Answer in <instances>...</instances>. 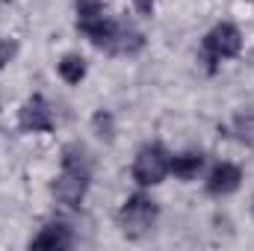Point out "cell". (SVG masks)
I'll return each mask as SVG.
<instances>
[{
  "mask_svg": "<svg viewBox=\"0 0 254 251\" xmlns=\"http://www.w3.org/2000/svg\"><path fill=\"white\" fill-rule=\"evenodd\" d=\"M169 166H172V157L163 145H145L133 160V178L142 187H157L169 175Z\"/></svg>",
  "mask_w": 254,
  "mask_h": 251,
  "instance_id": "cell-4",
  "label": "cell"
},
{
  "mask_svg": "<svg viewBox=\"0 0 254 251\" xmlns=\"http://www.w3.org/2000/svg\"><path fill=\"white\" fill-rule=\"evenodd\" d=\"M92 125H95V130H98V136H101V139H104V136H107V139H113V116H110V113H104V110H101V113L95 116V122H92Z\"/></svg>",
  "mask_w": 254,
  "mask_h": 251,
  "instance_id": "cell-11",
  "label": "cell"
},
{
  "mask_svg": "<svg viewBox=\"0 0 254 251\" xmlns=\"http://www.w3.org/2000/svg\"><path fill=\"white\" fill-rule=\"evenodd\" d=\"M136 3H139L142 12H151V6H154V0H136Z\"/></svg>",
  "mask_w": 254,
  "mask_h": 251,
  "instance_id": "cell-13",
  "label": "cell"
},
{
  "mask_svg": "<svg viewBox=\"0 0 254 251\" xmlns=\"http://www.w3.org/2000/svg\"><path fill=\"white\" fill-rule=\"evenodd\" d=\"M77 27L92 39L95 48H104L110 54L130 57L145 45L142 33L133 30L130 24L113 21L101 0H77Z\"/></svg>",
  "mask_w": 254,
  "mask_h": 251,
  "instance_id": "cell-1",
  "label": "cell"
},
{
  "mask_svg": "<svg viewBox=\"0 0 254 251\" xmlns=\"http://www.w3.org/2000/svg\"><path fill=\"white\" fill-rule=\"evenodd\" d=\"M18 122L24 130H33V133H51L54 130V116H51V107L42 95H33L24 107H21V116Z\"/></svg>",
  "mask_w": 254,
  "mask_h": 251,
  "instance_id": "cell-6",
  "label": "cell"
},
{
  "mask_svg": "<svg viewBox=\"0 0 254 251\" xmlns=\"http://www.w3.org/2000/svg\"><path fill=\"white\" fill-rule=\"evenodd\" d=\"M201 166H204V157L201 154H181V157H172L169 172L175 178H181V181H192V178H198Z\"/></svg>",
  "mask_w": 254,
  "mask_h": 251,
  "instance_id": "cell-9",
  "label": "cell"
},
{
  "mask_svg": "<svg viewBox=\"0 0 254 251\" xmlns=\"http://www.w3.org/2000/svg\"><path fill=\"white\" fill-rule=\"evenodd\" d=\"M240 48H243V33H240L234 24H219V27H213V30L207 33V39H204V57H207V63H210V71L216 68V63L237 57Z\"/></svg>",
  "mask_w": 254,
  "mask_h": 251,
  "instance_id": "cell-5",
  "label": "cell"
},
{
  "mask_svg": "<svg viewBox=\"0 0 254 251\" xmlns=\"http://www.w3.org/2000/svg\"><path fill=\"white\" fill-rule=\"evenodd\" d=\"M60 77H63L65 83L77 86V83L86 77V60H83V57H77V54L63 57V60H60Z\"/></svg>",
  "mask_w": 254,
  "mask_h": 251,
  "instance_id": "cell-10",
  "label": "cell"
},
{
  "mask_svg": "<svg viewBox=\"0 0 254 251\" xmlns=\"http://www.w3.org/2000/svg\"><path fill=\"white\" fill-rule=\"evenodd\" d=\"M12 57H15V45L12 42H0V68L9 63Z\"/></svg>",
  "mask_w": 254,
  "mask_h": 251,
  "instance_id": "cell-12",
  "label": "cell"
},
{
  "mask_svg": "<svg viewBox=\"0 0 254 251\" xmlns=\"http://www.w3.org/2000/svg\"><path fill=\"white\" fill-rule=\"evenodd\" d=\"M157 222V204L145 195H130L122 210H119V225H122V234L130 240H139L145 237Z\"/></svg>",
  "mask_w": 254,
  "mask_h": 251,
  "instance_id": "cell-3",
  "label": "cell"
},
{
  "mask_svg": "<svg viewBox=\"0 0 254 251\" xmlns=\"http://www.w3.org/2000/svg\"><path fill=\"white\" fill-rule=\"evenodd\" d=\"M74 243V237H71V231L60 225V222H54V225H45L42 231H39V237H33V249H68Z\"/></svg>",
  "mask_w": 254,
  "mask_h": 251,
  "instance_id": "cell-8",
  "label": "cell"
},
{
  "mask_svg": "<svg viewBox=\"0 0 254 251\" xmlns=\"http://www.w3.org/2000/svg\"><path fill=\"white\" fill-rule=\"evenodd\" d=\"M92 181V163L80 145H68L63 151V175L54 181V195L65 207H77Z\"/></svg>",
  "mask_w": 254,
  "mask_h": 251,
  "instance_id": "cell-2",
  "label": "cell"
},
{
  "mask_svg": "<svg viewBox=\"0 0 254 251\" xmlns=\"http://www.w3.org/2000/svg\"><path fill=\"white\" fill-rule=\"evenodd\" d=\"M240 181H243L240 166H234V163H219V166L210 172V178H207V192H210V195H231V192L240 189Z\"/></svg>",
  "mask_w": 254,
  "mask_h": 251,
  "instance_id": "cell-7",
  "label": "cell"
}]
</instances>
